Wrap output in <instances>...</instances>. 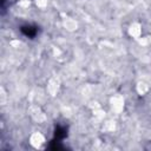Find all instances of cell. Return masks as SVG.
I'll return each mask as SVG.
<instances>
[{
	"instance_id": "obj_1",
	"label": "cell",
	"mask_w": 151,
	"mask_h": 151,
	"mask_svg": "<svg viewBox=\"0 0 151 151\" xmlns=\"http://www.w3.org/2000/svg\"><path fill=\"white\" fill-rule=\"evenodd\" d=\"M20 32L29 39H34L39 34V27L35 25H22L20 27Z\"/></svg>"
},
{
	"instance_id": "obj_2",
	"label": "cell",
	"mask_w": 151,
	"mask_h": 151,
	"mask_svg": "<svg viewBox=\"0 0 151 151\" xmlns=\"http://www.w3.org/2000/svg\"><path fill=\"white\" fill-rule=\"evenodd\" d=\"M53 134H54L53 139H55V140H63V139H65L67 137V127L65 125L58 124L54 127V133Z\"/></svg>"
},
{
	"instance_id": "obj_3",
	"label": "cell",
	"mask_w": 151,
	"mask_h": 151,
	"mask_svg": "<svg viewBox=\"0 0 151 151\" xmlns=\"http://www.w3.org/2000/svg\"><path fill=\"white\" fill-rule=\"evenodd\" d=\"M61 142L60 140H55V139H52V142H51V144H50V146H48V149H51V150H57V151H59V150H63L64 149V146L60 144Z\"/></svg>"
},
{
	"instance_id": "obj_4",
	"label": "cell",
	"mask_w": 151,
	"mask_h": 151,
	"mask_svg": "<svg viewBox=\"0 0 151 151\" xmlns=\"http://www.w3.org/2000/svg\"><path fill=\"white\" fill-rule=\"evenodd\" d=\"M6 12V0H1V14L4 15Z\"/></svg>"
}]
</instances>
